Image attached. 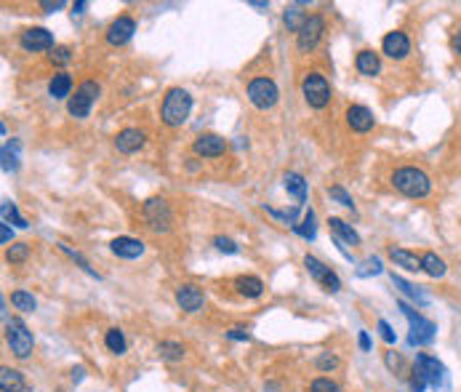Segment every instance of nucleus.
I'll list each match as a JSON object with an SVG mask.
<instances>
[{
  "label": "nucleus",
  "instance_id": "obj_16",
  "mask_svg": "<svg viewBox=\"0 0 461 392\" xmlns=\"http://www.w3.org/2000/svg\"><path fill=\"white\" fill-rule=\"evenodd\" d=\"M203 302H205L203 291L198 289V286H192V283H184V286L176 289V305L184 309V312H198V309L203 307Z\"/></svg>",
  "mask_w": 461,
  "mask_h": 392
},
{
  "label": "nucleus",
  "instance_id": "obj_34",
  "mask_svg": "<svg viewBox=\"0 0 461 392\" xmlns=\"http://www.w3.org/2000/svg\"><path fill=\"white\" fill-rule=\"evenodd\" d=\"M11 302H14V307L21 309V312H33V309L37 307L35 296L27 293V291H14V293H11Z\"/></svg>",
  "mask_w": 461,
  "mask_h": 392
},
{
  "label": "nucleus",
  "instance_id": "obj_40",
  "mask_svg": "<svg viewBox=\"0 0 461 392\" xmlns=\"http://www.w3.org/2000/svg\"><path fill=\"white\" fill-rule=\"evenodd\" d=\"M51 62L53 65H59V67L69 65V62H72V49H69V46H56V49L51 51Z\"/></svg>",
  "mask_w": 461,
  "mask_h": 392
},
{
  "label": "nucleus",
  "instance_id": "obj_37",
  "mask_svg": "<svg viewBox=\"0 0 461 392\" xmlns=\"http://www.w3.org/2000/svg\"><path fill=\"white\" fill-rule=\"evenodd\" d=\"M30 254V248H27V243H14L8 251H6V259L11 262V264H21L24 259Z\"/></svg>",
  "mask_w": 461,
  "mask_h": 392
},
{
  "label": "nucleus",
  "instance_id": "obj_15",
  "mask_svg": "<svg viewBox=\"0 0 461 392\" xmlns=\"http://www.w3.org/2000/svg\"><path fill=\"white\" fill-rule=\"evenodd\" d=\"M347 123H349V128H352V131H358V134H368V131L376 126V118H374V112H371L368 107H363V104H352V107L347 110Z\"/></svg>",
  "mask_w": 461,
  "mask_h": 392
},
{
  "label": "nucleus",
  "instance_id": "obj_22",
  "mask_svg": "<svg viewBox=\"0 0 461 392\" xmlns=\"http://www.w3.org/2000/svg\"><path fill=\"white\" fill-rule=\"evenodd\" d=\"M328 227H331V232H333V238L342 240L344 246H360V235L349 227V224L344 222V219H336V216H331L328 219Z\"/></svg>",
  "mask_w": 461,
  "mask_h": 392
},
{
  "label": "nucleus",
  "instance_id": "obj_45",
  "mask_svg": "<svg viewBox=\"0 0 461 392\" xmlns=\"http://www.w3.org/2000/svg\"><path fill=\"white\" fill-rule=\"evenodd\" d=\"M427 387H429V384L424 382V376L419 374V371H413V376H410V390H413V392H424Z\"/></svg>",
  "mask_w": 461,
  "mask_h": 392
},
{
  "label": "nucleus",
  "instance_id": "obj_54",
  "mask_svg": "<svg viewBox=\"0 0 461 392\" xmlns=\"http://www.w3.org/2000/svg\"><path fill=\"white\" fill-rule=\"evenodd\" d=\"M248 6H254V8H267V6H270V3H264V0H251V3H248Z\"/></svg>",
  "mask_w": 461,
  "mask_h": 392
},
{
  "label": "nucleus",
  "instance_id": "obj_46",
  "mask_svg": "<svg viewBox=\"0 0 461 392\" xmlns=\"http://www.w3.org/2000/svg\"><path fill=\"white\" fill-rule=\"evenodd\" d=\"M227 339H235V341H248L251 339V334H248V328H232V331H227Z\"/></svg>",
  "mask_w": 461,
  "mask_h": 392
},
{
  "label": "nucleus",
  "instance_id": "obj_51",
  "mask_svg": "<svg viewBox=\"0 0 461 392\" xmlns=\"http://www.w3.org/2000/svg\"><path fill=\"white\" fill-rule=\"evenodd\" d=\"M86 376V368L83 366H78V368H72V382H80Z\"/></svg>",
  "mask_w": 461,
  "mask_h": 392
},
{
  "label": "nucleus",
  "instance_id": "obj_3",
  "mask_svg": "<svg viewBox=\"0 0 461 392\" xmlns=\"http://www.w3.org/2000/svg\"><path fill=\"white\" fill-rule=\"evenodd\" d=\"M397 307H400V312L408 318V323H410V334H408L410 347H424V344H432V341H435L437 325L432 323V321H427L424 315H419V312L410 307V305H406L403 299L397 302Z\"/></svg>",
  "mask_w": 461,
  "mask_h": 392
},
{
  "label": "nucleus",
  "instance_id": "obj_17",
  "mask_svg": "<svg viewBox=\"0 0 461 392\" xmlns=\"http://www.w3.org/2000/svg\"><path fill=\"white\" fill-rule=\"evenodd\" d=\"M192 150L200 157H222L224 150H227V142L222 137H216V134H203V137L195 139Z\"/></svg>",
  "mask_w": 461,
  "mask_h": 392
},
{
  "label": "nucleus",
  "instance_id": "obj_42",
  "mask_svg": "<svg viewBox=\"0 0 461 392\" xmlns=\"http://www.w3.org/2000/svg\"><path fill=\"white\" fill-rule=\"evenodd\" d=\"M315 366H318V371H331V368H336V366H339V358H336V355H331V352H323L320 358L315 360Z\"/></svg>",
  "mask_w": 461,
  "mask_h": 392
},
{
  "label": "nucleus",
  "instance_id": "obj_52",
  "mask_svg": "<svg viewBox=\"0 0 461 392\" xmlns=\"http://www.w3.org/2000/svg\"><path fill=\"white\" fill-rule=\"evenodd\" d=\"M88 8V3L86 0H78V3H75V6H72V11H75V14H83V11H86Z\"/></svg>",
  "mask_w": 461,
  "mask_h": 392
},
{
  "label": "nucleus",
  "instance_id": "obj_4",
  "mask_svg": "<svg viewBox=\"0 0 461 392\" xmlns=\"http://www.w3.org/2000/svg\"><path fill=\"white\" fill-rule=\"evenodd\" d=\"M6 341H8L11 352H14L19 360L30 358V352H33V347H35L33 331L24 325V321H19V318L6 321Z\"/></svg>",
  "mask_w": 461,
  "mask_h": 392
},
{
  "label": "nucleus",
  "instance_id": "obj_29",
  "mask_svg": "<svg viewBox=\"0 0 461 392\" xmlns=\"http://www.w3.org/2000/svg\"><path fill=\"white\" fill-rule=\"evenodd\" d=\"M421 270L429 275V278H443L445 273H448V267H445V262L440 259L437 254H432V251H427V254H421Z\"/></svg>",
  "mask_w": 461,
  "mask_h": 392
},
{
  "label": "nucleus",
  "instance_id": "obj_33",
  "mask_svg": "<svg viewBox=\"0 0 461 392\" xmlns=\"http://www.w3.org/2000/svg\"><path fill=\"white\" fill-rule=\"evenodd\" d=\"M0 214H3V224H8V222H14L17 227H27V222H24V216L17 211V205L11 203V201H3V205H0Z\"/></svg>",
  "mask_w": 461,
  "mask_h": 392
},
{
  "label": "nucleus",
  "instance_id": "obj_53",
  "mask_svg": "<svg viewBox=\"0 0 461 392\" xmlns=\"http://www.w3.org/2000/svg\"><path fill=\"white\" fill-rule=\"evenodd\" d=\"M387 366H390V368H397V366H400V358H394L392 352H390V355H387Z\"/></svg>",
  "mask_w": 461,
  "mask_h": 392
},
{
  "label": "nucleus",
  "instance_id": "obj_38",
  "mask_svg": "<svg viewBox=\"0 0 461 392\" xmlns=\"http://www.w3.org/2000/svg\"><path fill=\"white\" fill-rule=\"evenodd\" d=\"M309 392H342V387L336 382H331L328 376H320V379H315L309 384Z\"/></svg>",
  "mask_w": 461,
  "mask_h": 392
},
{
  "label": "nucleus",
  "instance_id": "obj_21",
  "mask_svg": "<svg viewBox=\"0 0 461 392\" xmlns=\"http://www.w3.org/2000/svg\"><path fill=\"white\" fill-rule=\"evenodd\" d=\"M235 289L245 299H259L264 293V283H261V278H256V275H240L238 280H235Z\"/></svg>",
  "mask_w": 461,
  "mask_h": 392
},
{
  "label": "nucleus",
  "instance_id": "obj_32",
  "mask_svg": "<svg viewBox=\"0 0 461 392\" xmlns=\"http://www.w3.org/2000/svg\"><path fill=\"white\" fill-rule=\"evenodd\" d=\"M104 344H107V350L110 352H115V355H123L125 352V336H123V331L120 328H110L107 331V336H104Z\"/></svg>",
  "mask_w": 461,
  "mask_h": 392
},
{
  "label": "nucleus",
  "instance_id": "obj_35",
  "mask_svg": "<svg viewBox=\"0 0 461 392\" xmlns=\"http://www.w3.org/2000/svg\"><path fill=\"white\" fill-rule=\"evenodd\" d=\"M293 230H296V232H299V235H302L304 240H315V232H318V230H315V214H312V211H307L302 222L293 224Z\"/></svg>",
  "mask_w": 461,
  "mask_h": 392
},
{
  "label": "nucleus",
  "instance_id": "obj_19",
  "mask_svg": "<svg viewBox=\"0 0 461 392\" xmlns=\"http://www.w3.org/2000/svg\"><path fill=\"white\" fill-rule=\"evenodd\" d=\"M115 147L123 155H134L144 147V134L139 128H123L118 137H115Z\"/></svg>",
  "mask_w": 461,
  "mask_h": 392
},
{
  "label": "nucleus",
  "instance_id": "obj_14",
  "mask_svg": "<svg viewBox=\"0 0 461 392\" xmlns=\"http://www.w3.org/2000/svg\"><path fill=\"white\" fill-rule=\"evenodd\" d=\"M134 33H137V22L131 17H118L107 30V43L110 46H123L134 37Z\"/></svg>",
  "mask_w": 461,
  "mask_h": 392
},
{
  "label": "nucleus",
  "instance_id": "obj_5",
  "mask_svg": "<svg viewBox=\"0 0 461 392\" xmlns=\"http://www.w3.org/2000/svg\"><path fill=\"white\" fill-rule=\"evenodd\" d=\"M141 216L153 232H168L173 224V214L163 198H150L141 205Z\"/></svg>",
  "mask_w": 461,
  "mask_h": 392
},
{
  "label": "nucleus",
  "instance_id": "obj_44",
  "mask_svg": "<svg viewBox=\"0 0 461 392\" xmlns=\"http://www.w3.org/2000/svg\"><path fill=\"white\" fill-rule=\"evenodd\" d=\"M376 328H379V334H381V339L387 341V344H394V339H397V336H394L392 325L387 323V321H379V325H376Z\"/></svg>",
  "mask_w": 461,
  "mask_h": 392
},
{
  "label": "nucleus",
  "instance_id": "obj_2",
  "mask_svg": "<svg viewBox=\"0 0 461 392\" xmlns=\"http://www.w3.org/2000/svg\"><path fill=\"white\" fill-rule=\"evenodd\" d=\"M189 110H192V96H189L184 88H168L166 96H163V107H160V118L166 126H182L189 118Z\"/></svg>",
  "mask_w": 461,
  "mask_h": 392
},
{
  "label": "nucleus",
  "instance_id": "obj_11",
  "mask_svg": "<svg viewBox=\"0 0 461 392\" xmlns=\"http://www.w3.org/2000/svg\"><path fill=\"white\" fill-rule=\"evenodd\" d=\"M413 371H419V374L424 376V382L427 384H432L435 390L437 387H445V366L440 363L437 358H432V355H416V366H413Z\"/></svg>",
  "mask_w": 461,
  "mask_h": 392
},
{
  "label": "nucleus",
  "instance_id": "obj_24",
  "mask_svg": "<svg viewBox=\"0 0 461 392\" xmlns=\"http://www.w3.org/2000/svg\"><path fill=\"white\" fill-rule=\"evenodd\" d=\"M390 259H392L397 267L408 270V273L421 270V256L410 254V251H406V248H390Z\"/></svg>",
  "mask_w": 461,
  "mask_h": 392
},
{
  "label": "nucleus",
  "instance_id": "obj_27",
  "mask_svg": "<svg viewBox=\"0 0 461 392\" xmlns=\"http://www.w3.org/2000/svg\"><path fill=\"white\" fill-rule=\"evenodd\" d=\"M69 91H72V78L67 72H56L51 78V83H49V94L53 99H67Z\"/></svg>",
  "mask_w": 461,
  "mask_h": 392
},
{
  "label": "nucleus",
  "instance_id": "obj_20",
  "mask_svg": "<svg viewBox=\"0 0 461 392\" xmlns=\"http://www.w3.org/2000/svg\"><path fill=\"white\" fill-rule=\"evenodd\" d=\"M0 390L3 392H33L27 387V382H24V376L21 371L17 368H0Z\"/></svg>",
  "mask_w": 461,
  "mask_h": 392
},
{
  "label": "nucleus",
  "instance_id": "obj_31",
  "mask_svg": "<svg viewBox=\"0 0 461 392\" xmlns=\"http://www.w3.org/2000/svg\"><path fill=\"white\" fill-rule=\"evenodd\" d=\"M157 355L163 360H168V363H173V360L184 358V347L179 341H160L157 344Z\"/></svg>",
  "mask_w": 461,
  "mask_h": 392
},
{
  "label": "nucleus",
  "instance_id": "obj_1",
  "mask_svg": "<svg viewBox=\"0 0 461 392\" xmlns=\"http://www.w3.org/2000/svg\"><path fill=\"white\" fill-rule=\"evenodd\" d=\"M392 187L406 198H427L432 192V179L416 166H403V169H394Z\"/></svg>",
  "mask_w": 461,
  "mask_h": 392
},
{
  "label": "nucleus",
  "instance_id": "obj_28",
  "mask_svg": "<svg viewBox=\"0 0 461 392\" xmlns=\"http://www.w3.org/2000/svg\"><path fill=\"white\" fill-rule=\"evenodd\" d=\"M392 286H394V289L403 291L406 296H410V299H413L416 305H421V307H424V305H429V296H427V293H424L421 289H416V286H413V283H408V280H403L400 275H392Z\"/></svg>",
  "mask_w": 461,
  "mask_h": 392
},
{
  "label": "nucleus",
  "instance_id": "obj_10",
  "mask_svg": "<svg viewBox=\"0 0 461 392\" xmlns=\"http://www.w3.org/2000/svg\"><path fill=\"white\" fill-rule=\"evenodd\" d=\"M304 267H307V273L312 275V280H318L320 286H325V291H331V293L342 291V280H339V275L333 273L331 267H325L318 256H309V254L304 256Z\"/></svg>",
  "mask_w": 461,
  "mask_h": 392
},
{
  "label": "nucleus",
  "instance_id": "obj_49",
  "mask_svg": "<svg viewBox=\"0 0 461 392\" xmlns=\"http://www.w3.org/2000/svg\"><path fill=\"white\" fill-rule=\"evenodd\" d=\"M11 238H14V230H11L8 224H3V227H0V240H3V243H11Z\"/></svg>",
  "mask_w": 461,
  "mask_h": 392
},
{
  "label": "nucleus",
  "instance_id": "obj_41",
  "mask_svg": "<svg viewBox=\"0 0 461 392\" xmlns=\"http://www.w3.org/2000/svg\"><path fill=\"white\" fill-rule=\"evenodd\" d=\"M59 248H62V251H64V254H67V256H72V259H75V262H78V264H80V267H83V270H86L88 275L99 278V275H96V270H94V267H91V264H88L86 259H83V256L78 254V251H72V248H69V246H64V243H59Z\"/></svg>",
  "mask_w": 461,
  "mask_h": 392
},
{
  "label": "nucleus",
  "instance_id": "obj_36",
  "mask_svg": "<svg viewBox=\"0 0 461 392\" xmlns=\"http://www.w3.org/2000/svg\"><path fill=\"white\" fill-rule=\"evenodd\" d=\"M381 270H384V267H381V259L371 256V259H365V262L360 264L355 273H358V278H371V275H381Z\"/></svg>",
  "mask_w": 461,
  "mask_h": 392
},
{
  "label": "nucleus",
  "instance_id": "obj_50",
  "mask_svg": "<svg viewBox=\"0 0 461 392\" xmlns=\"http://www.w3.org/2000/svg\"><path fill=\"white\" fill-rule=\"evenodd\" d=\"M451 46H453V51L461 56V27L456 30V33H453V37H451Z\"/></svg>",
  "mask_w": 461,
  "mask_h": 392
},
{
  "label": "nucleus",
  "instance_id": "obj_48",
  "mask_svg": "<svg viewBox=\"0 0 461 392\" xmlns=\"http://www.w3.org/2000/svg\"><path fill=\"white\" fill-rule=\"evenodd\" d=\"M358 344H360V350H363V352H368V350H371V336H368V331H360Z\"/></svg>",
  "mask_w": 461,
  "mask_h": 392
},
{
  "label": "nucleus",
  "instance_id": "obj_12",
  "mask_svg": "<svg viewBox=\"0 0 461 392\" xmlns=\"http://www.w3.org/2000/svg\"><path fill=\"white\" fill-rule=\"evenodd\" d=\"M19 43H21V49L24 51H49V49H56L53 46V35L46 30V27H30V30H24L21 37H19Z\"/></svg>",
  "mask_w": 461,
  "mask_h": 392
},
{
  "label": "nucleus",
  "instance_id": "obj_13",
  "mask_svg": "<svg viewBox=\"0 0 461 392\" xmlns=\"http://www.w3.org/2000/svg\"><path fill=\"white\" fill-rule=\"evenodd\" d=\"M381 51L387 53L390 59H406L410 53V40L406 33H400V30H394V33H387L384 35V40H381Z\"/></svg>",
  "mask_w": 461,
  "mask_h": 392
},
{
  "label": "nucleus",
  "instance_id": "obj_26",
  "mask_svg": "<svg viewBox=\"0 0 461 392\" xmlns=\"http://www.w3.org/2000/svg\"><path fill=\"white\" fill-rule=\"evenodd\" d=\"M302 6L304 3H293V6H288L286 8V14H283V22H286V27H288L290 33H299L302 27H304V22H307V14L302 11Z\"/></svg>",
  "mask_w": 461,
  "mask_h": 392
},
{
  "label": "nucleus",
  "instance_id": "obj_23",
  "mask_svg": "<svg viewBox=\"0 0 461 392\" xmlns=\"http://www.w3.org/2000/svg\"><path fill=\"white\" fill-rule=\"evenodd\" d=\"M355 67H358L360 75L374 78V75L381 72V59H379V53L376 51H360L358 59H355Z\"/></svg>",
  "mask_w": 461,
  "mask_h": 392
},
{
  "label": "nucleus",
  "instance_id": "obj_8",
  "mask_svg": "<svg viewBox=\"0 0 461 392\" xmlns=\"http://www.w3.org/2000/svg\"><path fill=\"white\" fill-rule=\"evenodd\" d=\"M248 99L256 110H272L280 99V91L272 78H254L248 83Z\"/></svg>",
  "mask_w": 461,
  "mask_h": 392
},
{
  "label": "nucleus",
  "instance_id": "obj_25",
  "mask_svg": "<svg viewBox=\"0 0 461 392\" xmlns=\"http://www.w3.org/2000/svg\"><path fill=\"white\" fill-rule=\"evenodd\" d=\"M283 185H286V189L296 198V203H304V201H307V182H304L302 173H286V176H283Z\"/></svg>",
  "mask_w": 461,
  "mask_h": 392
},
{
  "label": "nucleus",
  "instance_id": "obj_7",
  "mask_svg": "<svg viewBox=\"0 0 461 392\" xmlns=\"http://www.w3.org/2000/svg\"><path fill=\"white\" fill-rule=\"evenodd\" d=\"M96 96H99V83H96V80H83V83L78 85L75 96H69L67 112L72 118H88V112H91V107L96 102Z\"/></svg>",
  "mask_w": 461,
  "mask_h": 392
},
{
  "label": "nucleus",
  "instance_id": "obj_39",
  "mask_svg": "<svg viewBox=\"0 0 461 392\" xmlns=\"http://www.w3.org/2000/svg\"><path fill=\"white\" fill-rule=\"evenodd\" d=\"M328 195H331V201L342 203L344 208H355V203H352V195H349V192H347V189H344V187H339V185H336V187L328 189Z\"/></svg>",
  "mask_w": 461,
  "mask_h": 392
},
{
  "label": "nucleus",
  "instance_id": "obj_30",
  "mask_svg": "<svg viewBox=\"0 0 461 392\" xmlns=\"http://www.w3.org/2000/svg\"><path fill=\"white\" fill-rule=\"evenodd\" d=\"M19 144L17 139H11V142H6L3 144V171L6 173H14L19 169Z\"/></svg>",
  "mask_w": 461,
  "mask_h": 392
},
{
  "label": "nucleus",
  "instance_id": "obj_47",
  "mask_svg": "<svg viewBox=\"0 0 461 392\" xmlns=\"http://www.w3.org/2000/svg\"><path fill=\"white\" fill-rule=\"evenodd\" d=\"M40 8H43V11H49V14H53V11L64 8V0H43V3H40Z\"/></svg>",
  "mask_w": 461,
  "mask_h": 392
},
{
  "label": "nucleus",
  "instance_id": "obj_18",
  "mask_svg": "<svg viewBox=\"0 0 461 392\" xmlns=\"http://www.w3.org/2000/svg\"><path fill=\"white\" fill-rule=\"evenodd\" d=\"M110 251L120 259H139V256L144 254V243L137 238H128V235H120L110 243Z\"/></svg>",
  "mask_w": 461,
  "mask_h": 392
},
{
  "label": "nucleus",
  "instance_id": "obj_9",
  "mask_svg": "<svg viewBox=\"0 0 461 392\" xmlns=\"http://www.w3.org/2000/svg\"><path fill=\"white\" fill-rule=\"evenodd\" d=\"M325 33V22L323 17H318V14H312V17L304 22V27L296 33V49L302 53H309L318 43H320V37Z\"/></svg>",
  "mask_w": 461,
  "mask_h": 392
},
{
  "label": "nucleus",
  "instance_id": "obj_6",
  "mask_svg": "<svg viewBox=\"0 0 461 392\" xmlns=\"http://www.w3.org/2000/svg\"><path fill=\"white\" fill-rule=\"evenodd\" d=\"M302 94H304V102L312 110H323L325 104L331 102V83L325 80V75H320V72H309L307 78L302 80Z\"/></svg>",
  "mask_w": 461,
  "mask_h": 392
},
{
  "label": "nucleus",
  "instance_id": "obj_43",
  "mask_svg": "<svg viewBox=\"0 0 461 392\" xmlns=\"http://www.w3.org/2000/svg\"><path fill=\"white\" fill-rule=\"evenodd\" d=\"M214 246L222 251V254H238L240 248H238V243L232 238H214Z\"/></svg>",
  "mask_w": 461,
  "mask_h": 392
}]
</instances>
